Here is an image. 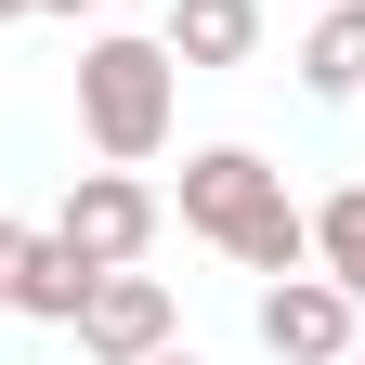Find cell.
<instances>
[{
  "label": "cell",
  "mask_w": 365,
  "mask_h": 365,
  "mask_svg": "<svg viewBox=\"0 0 365 365\" xmlns=\"http://www.w3.org/2000/svg\"><path fill=\"white\" fill-rule=\"evenodd\" d=\"M78 130L118 170L170 144V39H91L78 53Z\"/></svg>",
  "instance_id": "1"
},
{
  "label": "cell",
  "mask_w": 365,
  "mask_h": 365,
  "mask_svg": "<svg viewBox=\"0 0 365 365\" xmlns=\"http://www.w3.org/2000/svg\"><path fill=\"white\" fill-rule=\"evenodd\" d=\"M352 313H365V300L339 287V274L300 261V274L261 287V352H274V365H339V352H352Z\"/></svg>",
  "instance_id": "2"
},
{
  "label": "cell",
  "mask_w": 365,
  "mask_h": 365,
  "mask_svg": "<svg viewBox=\"0 0 365 365\" xmlns=\"http://www.w3.org/2000/svg\"><path fill=\"white\" fill-rule=\"evenodd\" d=\"M53 235L91 261V274H118V261H144V235H157V196L130 170H78L66 182V209H53Z\"/></svg>",
  "instance_id": "3"
},
{
  "label": "cell",
  "mask_w": 365,
  "mask_h": 365,
  "mask_svg": "<svg viewBox=\"0 0 365 365\" xmlns=\"http://www.w3.org/2000/svg\"><path fill=\"white\" fill-rule=\"evenodd\" d=\"M274 196H287V182H274L248 144H209V157H182V222H196L209 248H235V235H248Z\"/></svg>",
  "instance_id": "4"
},
{
  "label": "cell",
  "mask_w": 365,
  "mask_h": 365,
  "mask_svg": "<svg viewBox=\"0 0 365 365\" xmlns=\"http://www.w3.org/2000/svg\"><path fill=\"white\" fill-rule=\"evenodd\" d=\"M157 339H170V287H157V274H130V261L91 274V300H78V352H91V365H144Z\"/></svg>",
  "instance_id": "5"
},
{
  "label": "cell",
  "mask_w": 365,
  "mask_h": 365,
  "mask_svg": "<svg viewBox=\"0 0 365 365\" xmlns=\"http://www.w3.org/2000/svg\"><path fill=\"white\" fill-rule=\"evenodd\" d=\"M78 300H91V261H78L66 235H26L14 300H0V313H26V327H78Z\"/></svg>",
  "instance_id": "6"
},
{
  "label": "cell",
  "mask_w": 365,
  "mask_h": 365,
  "mask_svg": "<svg viewBox=\"0 0 365 365\" xmlns=\"http://www.w3.org/2000/svg\"><path fill=\"white\" fill-rule=\"evenodd\" d=\"M261 0H170V66H248Z\"/></svg>",
  "instance_id": "7"
},
{
  "label": "cell",
  "mask_w": 365,
  "mask_h": 365,
  "mask_svg": "<svg viewBox=\"0 0 365 365\" xmlns=\"http://www.w3.org/2000/svg\"><path fill=\"white\" fill-rule=\"evenodd\" d=\"M300 91H365V0H327L313 14V39H300Z\"/></svg>",
  "instance_id": "8"
},
{
  "label": "cell",
  "mask_w": 365,
  "mask_h": 365,
  "mask_svg": "<svg viewBox=\"0 0 365 365\" xmlns=\"http://www.w3.org/2000/svg\"><path fill=\"white\" fill-rule=\"evenodd\" d=\"M313 261H327V274H339V287L365 300V182H339V196H327V209H313Z\"/></svg>",
  "instance_id": "9"
},
{
  "label": "cell",
  "mask_w": 365,
  "mask_h": 365,
  "mask_svg": "<svg viewBox=\"0 0 365 365\" xmlns=\"http://www.w3.org/2000/svg\"><path fill=\"white\" fill-rule=\"evenodd\" d=\"M235 261H248V274H300V261H313V222H300L287 196H274V209L248 222V235H235Z\"/></svg>",
  "instance_id": "10"
},
{
  "label": "cell",
  "mask_w": 365,
  "mask_h": 365,
  "mask_svg": "<svg viewBox=\"0 0 365 365\" xmlns=\"http://www.w3.org/2000/svg\"><path fill=\"white\" fill-rule=\"evenodd\" d=\"M14 261H26V222H0V300H14Z\"/></svg>",
  "instance_id": "11"
},
{
  "label": "cell",
  "mask_w": 365,
  "mask_h": 365,
  "mask_svg": "<svg viewBox=\"0 0 365 365\" xmlns=\"http://www.w3.org/2000/svg\"><path fill=\"white\" fill-rule=\"evenodd\" d=\"M26 14H105V0H26Z\"/></svg>",
  "instance_id": "12"
},
{
  "label": "cell",
  "mask_w": 365,
  "mask_h": 365,
  "mask_svg": "<svg viewBox=\"0 0 365 365\" xmlns=\"http://www.w3.org/2000/svg\"><path fill=\"white\" fill-rule=\"evenodd\" d=\"M144 365H196V352H170V339H157V352H144Z\"/></svg>",
  "instance_id": "13"
},
{
  "label": "cell",
  "mask_w": 365,
  "mask_h": 365,
  "mask_svg": "<svg viewBox=\"0 0 365 365\" xmlns=\"http://www.w3.org/2000/svg\"><path fill=\"white\" fill-rule=\"evenodd\" d=\"M14 14H26V0H0V26H14Z\"/></svg>",
  "instance_id": "14"
},
{
  "label": "cell",
  "mask_w": 365,
  "mask_h": 365,
  "mask_svg": "<svg viewBox=\"0 0 365 365\" xmlns=\"http://www.w3.org/2000/svg\"><path fill=\"white\" fill-rule=\"evenodd\" d=\"M339 365H365V352H339Z\"/></svg>",
  "instance_id": "15"
}]
</instances>
